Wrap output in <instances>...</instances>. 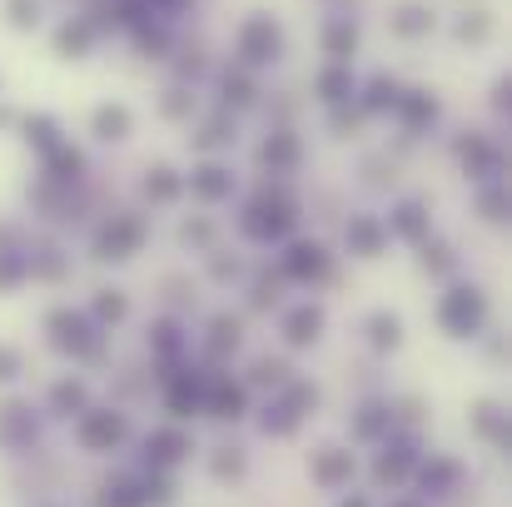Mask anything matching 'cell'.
<instances>
[{"mask_svg": "<svg viewBox=\"0 0 512 507\" xmlns=\"http://www.w3.org/2000/svg\"><path fill=\"white\" fill-rule=\"evenodd\" d=\"M244 408H249V393H244V383H229V378H209L204 383V413L209 418H244Z\"/></svg>", "mask_w": 512, "mask_h": 507, "instance_id": "9c48e42d", "label": "cell"}, {"mask_svg": "<svg viewBox=\"0 0 512 507\" xmlns=\"http://www.w3.org/2000/svg\"><path fill=\"white\" fill-rule=\"evenodd\" d=\"M95 314H100V319H110V324H115V319H125V314H130V299H125V294H115V289H110V294H100V299H95Z\"/></svg>", "mask_w": 512, "mask_h": 507, "instance_id": "8d00e7d4", "label": "cell"}, {"mask_svg": "<svg viewBox=\"0 0 512 507\" xmlns=\"http://www.w3.org/2000/svg\"><path fill=\"white\" fill-rule=\"evenodd\" d=\"M418 438H408V433H393V438H383V453L373 458V483H383V488H403L408 478H413V468H418Z\"/></svg>", "mask_w": 512, "mask_h": 507, "instance_id": "7a4b0ae2", "label": "cell"}, {"mask_svg": "<svg viewBox=\"0 0 512 507\" xmlns=\"http://www.w3.org/2000/svg\"><path fill=\"white\" fill-rule=\"evenodd\" d=\"M383 239H388V229H383V219H373V214H363V219L348 224V244H353L363 259H373V254L383 249Z\"/></svg>", "mask_w": 512, "mask_h": 507, "instance_id": "603a6c76", "label": "cell"}, {"mask_svg": "<svg viewBox=\"0 0 512 507\" xmlns=\"http://www.w3.org/2000/svg\"><path fill=\"white\" fill-rule=\"evenodd\" d=\"M5 20L15 30H35L40 25V0H5Z\"/></svg>", "mask_w": 512, "mask_h": 507, "instance_id": "e575fe53", "label": "cell"}, {"mask_svg": "<svg viewBox=\"0 0 512 507\" xmlns=\"http://www.w3.org/2000/svg\"><path fill=\"white\" fill-rule=\"evenodd\" d=\"M140 244H145V224L135 214H115L100 229V259H130Z\"/></svg>", "mask_w": 512, "mask_h": 507, "instance_id": "52a82bcc", "label": "cell"}, {"mask_svg": "<svg viewBox=\"0 0 512 507\" xmlns=\"http://www.w3.org/2000/svg\"><path fill=\"white\" fill-rule=\"evenodd\" d=\"M458 40H468V45H488V40H493V10H483V5L463 10V20H458Z\"/></svg>", "mask_w": 512, "mask_h": 507, "instance_id": "484cf974", "label": "cell"}, {"mask_svg": "<svg viewBox=\"0 0 512 507\" xmlns=\"http://www.w3.org/2000/svg\"><path fill=\"white\" fill-rule=\"evenodd\" d=\"M259 155H264L269 165L289 169V165H294V160H299V140H294L289 130H279V135H269V140H264V150H259Z\"/></svg>", "mask_w": 512, "mask_h": 507, "instance_id": "d6a6232c", "label": "cell"}, {"mask_svg": "<svg viewBox=\"0 0 512 507\" xmlns=\"http://www.w3.org/2000/svg\"><path fill=\"white\" fill-rule=\"evenodd\" d=\"M353 473H358V463H353L348 448H324V453H314V463H309V478H314V488H324V493L348 488Z\"/></svg>", "mask_w": 512, "mask_h": 507, "instance_id": "8992f818", "label": "cell"}, {"mask_svg": "<svg viewBox=\"0 0 512 507\" xmlns=\"http://www.w3.org/2000/svg\"><path fill=\"white\" fill-rule=\"evenodd\" d=\"M393 110H398V120H403L408 135H428V130L438 125V100H433L428 90H403Z\"/></svg>", "mask_w": 512, "mask_h": 507, "instance_id": "30bf717a", "label": "cell"}, {"mask_svg": "<svg viewBox=\"0 0 512 507\" xmlns=\"http://www.w3.org/2000/svg\"><path fill=\"white\" fill-rule=\"evenodd\" d=\"M189 110H194V105H189L184 90H165V100H160V115H165V120H189Z\"/></svg>", "mask_w": 512, "mask_h": 507, "instance_id": "f35d334b", "label": "cell"}, {"mask_svg": "<svg viewBox=\"0 0 512 507\" xmlns=\"http://www.w3.org/2000/svg\"><path fill=\"white\" fill-rule=\"evenodd\" d=\"M184 189L199 194V199H224L229 194V174L219 165H204V169H194V174H184Z\"/></svg>", "mask_w": 512, "mask_h": 507, "instance_id": "cb8c5ba5", "label": "cell"}, {"mask_svg": "<svg viewBox=\"0 0 512 507\" xmlns=\"http://www.w3.org/2000/svg\"><path fill=\"white\" fill-rule=\"evenodd\" d=\"M90 45H95V25H90V15H70V20L55 25V55H65V60H85Z\"/></svg>", "mask_w": 512, "mask_h": 507, "instance_id": "8fae6325", "label": "cell"}, {"mask_svg": "<svg viewBox=\"0 0 512 507\" xmlns=\"http://www.w3.org/2000/svg\"><path fill=\"white\" fill-rule=\"evenodd\" d=\"M383 229H393L398 239H408V244H418L423 234H428V219H423V209L418 204H403L398 214H388V224Z\"/></svg>", "mask_w": 512, "mask_h": 507, "instance_id": "4316f807", "label": "cell"}, {"mask_svg": "<svg viewBox=\"0 0 512 507\" xmlns=\"http://www.w3.org/2000/svg\"><path fill=\"white\" fill-rule=\"evenodd\" d=\"M90 130H95V140H125V135L135 130V115H130L125 105H95Z\"/></svg>", "mask_w": 512, "mask_h": 507, "instance_id": "e0dca14e", "label": "cell"}, {"mask_svg": "<svg viewBox=\"0 0 512 507\" xmlns=\"http://www.w3.org/2000/svg\"><path fill=\"white\" fill-rule=\"evenodd\" d=\"M314 85H319V95H324L329 105H348V100L358 95L353 70H348V65H339V60H329V65L319 70V80H314Z\"/></svg>", "mask_w": 512, "mask_h": 507, "instance_id": "9a60e30c", "label": "cell"}, {"mask_svg": "<svg viewBox=\"0 0 512 507\" xmlns=\"http://www.w3.org/2000/svg\"><path fill=\"white\" fill-rule=\"evenodd\" d=\"M30 443H35V418H30V408H25V403H5V408H0V448L20 453V448H30Z\"/></svg>", "mask_w": 512, "mask_h": 507, "instance_id": "7c38bea8", "label": "cell"}, {"mask_svg": "<svg viewBox=\"0 0 512 507\" xmlns=\"http://www.w3.org/2000/svg\"><path fill=\"white\" fill-rule=\"evenodd\" d=\"M100 507H145L140 478H110L105 493H100Z\"/></svg>", "mask_w": 512, "mask_h": 507, "instance_id": "f1b7e54d", "label": "cell"}, {"mask_svg": "<svg viewBox=\"0 0 512 507\" xmlns=\"http://www.w3.org/2000/svg\"><path fill=\"white\" fill-rule=\"evenodd\" d=\"M145 194H150L155 204H170V199H179V194H184V174L155 165V169H150V179H145Z\"/></svg>", "mask_w": 512, "mask_h": 507, "instance_id": "83f0119b", "label": "cell"}, {"mask_svg": "<svg viewBox=\"0 0 512 507\" xmlns=\"http://www.w3.org/2000/svg\"><path fill=\"white\" fill-rule=\"evenodd\" d=\"M418 488L428 493V498H443V493H458V478H463V463L458 458H448V453H428V463L418 458Z\"/></svg>", "mask_w": 512, "mask_h": 507, "instance_id": "ba28073f", "label": "cell"}, {"mask_svg": "<svg viewBox=\"0 0 512 507\" xmlns=\"http://www.w3.org/2000/svg\"><path fill=\"white\" fill-rule=\"evenodd\" d=\"M299 423H304V418H294L279 398H274V403L264 408V418H259V428H264L269 438H294V433H299Z\"/></svg>", "mask_w": 512, "mask_h": 507, "instance_id": "1f68e13d", "label": "cell"}, {"mask_svg": "<svg viewBox=\"0 0 512 507\" xmlns=\"http://www.w3.org/2000/svg\"><path fill=\"white\" fill-rule=\"evenodd\" d=\"M244 468H249V458H244L239 448H214V453H209V473H214L219 483H239Z\"/></svg>", "mask_w": 512, "mask_h": 507, "instance_id": "f546056e", "label": "cell"}, {"mask_svg": "<svg viewBox=\"0 0 512 507\" xmlns=\"http://www.w3.org/2000/svg\"><path fill=\"white\" fill-rule=\"evenodd\" d=\"M353 50H358V25H353L348 15H329V20H324V55L348 65Z\"/></svg>", "mask_w": 512, "mask_h": 507, "instance_id": "5bb4252c", "label": "cell"}, {"mask_svg": "<svg viewBox=\"0 0 512 507\" xmlns=\"http://www.w3.org/2000/svg\"><path fill=\"white\" fill-rule=\"evenodd\" d=\"M279 50H284V25L274 15H249L239 25V55H244V65H269V60H279Z\"/></svg>", "mask_w": 512, "mask_h": 507, "instance_id": "3957f363", "label": "cell"}, {"mask_svg": "<svg viewBox=\"0 0 512 507\" xmlns=\"http://www.w3.org/2000/svg\"><path fill=\"white\" fill-rule=\"evenodd\" d=\"M75 438H80L85 453H115L130 438V418L115 413V408H85L75 418Z\"/></svg>", "mask_w": 512, "mask_h": 507, "instance_id": "6da1fadb", "label": "cell"}, {"mask_svg": "<svg viewBox=\"0 0 512 507\" xmlns=\"http://www.w3.org/2000/svg\"><path fill=\"white\" fill-rule=\"evenodd\" d=\"M388 507H423L418 498H398V503H388Z\"/></svg>", "mask_w": 512, "mask_h": 507, "instance_id": "7bdbcfd3", "label": "cell"}, {"mask_svg": "<svg viewBox=\"0 0 512 507\" xmlns=\"http://www.w3.org/2000/svg\"><path fill=\"white\" fill-rule=\"evenodd\" d=\"M204 383L209 378H189V373H179L170 383V413L174 418H194V413H204Z\"/></svg>", "mask_w": 512, "mask_h": 507, "instance_id": "2e32d148", "label": "cell"}, {"mask_svg": "<svg viewBox=\"0 0 512 507\" xmlns=\"http://www.w3.org/2000/svg\"><path fill=\"white\" fill-rule=\"evenodd\" d=\"M30 279V259L25 254H0V289H15Z\"/></svg>", "mask_w": 512, "mask_h": 507, "instance_id": "d590c367", "label": "cell"}, {"mask_svg": "<svg viewBox=\"0 0 512 507\" xmlns=\"http://www.w3.org/2000/svg\"><path fill=\"white\" fill-rule=\"evenodd\" d=\"M388 30L403 35V40H418V35L433 30V10H428V5H398V10L388 15Z\"/></svg>", "mask_w": 512, "mask_h": 507, "instance_id": "7402d4cb", "label": "cell"}, {"mask_svg": "<svg viewBox=\"0 0 512 507\" xmlns=\"http://www.w3.org/2000/svg\"><path fill=\"white\" fill-rule=\"evenodd\" d=\"M259 100V85H254V75L249 70H239V65H229L224 70V105H254Z\"/></svg>", "mask_w": 512, "mask_h": 507, "instance_id": "d4e9b609", "label": "cell"}, {"mask_svg": "<svg viewBox=\"0 0 512 507\" xmlns=\"http://www.w3.org/2000/svg\"><path fill=\"white\" fill-rule=\"evenodd\" d=\"M284 378H289V368H284L279 358H259V363H254V383H269V388H279Z\"/></svg>", "mask_w": 512, "mask_h": 507, "instance_id": "74e56055", "label": "cell"}, {"mask_svg": "<svg viewBox=\"0 0 512 507\" xmlns=\"http://www.w3.org/2000/svg\"><path fill=\"white\" fill-rule=\"evenodd\" d=\"M324 329V309L319 304H299L289 319H284V338L294 343V348H304V343H314Z\"/></svg>", "mask_w": 512, "mask_h": 507, "instance_id": "d6986e66", "label": "cell"}, {"mask_svg": "<svg viewBox=\"0 0 512 507\" xmlns=\"http://www.w3.org/2000/svg\"><path fill=\"white\" fill-rule=\"evenodd\" d=\"M423 264H428V269H433L438 279H448V274L458 269V259H453L448 249H428V254H423Z\"/></svg>", "mask_w": 512, "mask_h": 507, "instance_id": "ab89813d", "label": "cell"}, {"mask_svg": "<svg viewBox=\"0 0 512 507\" xmlns=\"http://www.w3.org/2000/svg\"><path fill=\"white\" fill-rule=\"evenodd\" d=\"M368 338H373V348H398V343H403L398 314H373V319H368Z\"/></svg>", "mask_w": 512, "mask_h": 507, "instance_id": "836d02e7", "label": "cell"}, {"mask_svg": "<svg viewBox=\"0 0 512 507\" xmlns=\"http://www.w3.org/2000/svg\"><path fill=\"white\" fill-rule=\"evenodd\" d=\"M25 140H30L40 155H50V150H55L65 135H60V125H55L50 115H30V120H25Z\"/></svg>", "mask_w": 512, "mask_h": 507, "instance_id": "4dcf8cb0", "label": "cell"}, {"mask_svg": "<svg viewBox=\"0 0 512 507\" xmlns=\"http://www.w3.org/2000/svg\"><path fill=\"white\" fill-rule=\"evenodd\" d=\"M324 269H329L324 244H294L289 259H284V274H289V279H319Z\"/></svg>", "mask_w": 512, "mask_h": 507, "instance_id": "ac0fdd59", "label": "cell"}, {"mask_svg": "<svg viewBox=\"0 0 512 507\" xmlns=\"http://www.w3.org/2000/svg\"><path fill=\"white\" fill-rule=\"evenodd\" d=\"M85 408H90L85 378H55V383H50V413H55V418H80Z\"/></svg>", "mask_w": 512, "mask_h": 507, "instance_id": "4fadbf2b", "label": "cell"}, {"mask_svg": "<svg viewBox=\"0 0 512 507\" xmlns=\"http://www.w3.org/2000/svg\"><path fill=\"white\" fill-rule=\"evenodd\" d=\"M339 507H373V503H368V498H363V493H348V498H343Z\"/></svg>", "mask_w": 512, "mask_h": 507, "instance_id": "b9f144b4", "label": "cell"}, {"mask_svg": "<svg viewBox=\"0 0 512 507\" xmlns=\"http://www.w3.org/2000/svg\"><path fill=\"white\" fill-rule=\"evenodd\" d=\"M10 378H20V348L0 343V383H10Z\"/></svg>", "mask_w": 512, "mask_h": 507, "instance_id": "60d3db41", "label": "cell"}, {"mask_svg": "<svg viewBox=\"0 0 512 507\" xmlns=\"http://www.w3.org/2000/svg\"><path fill=\"white\" fill-rule=\"evenodd\" d=\"M398 95H403V90H398V80H393V75H373V80L363 85V95H353V100H358V110H363V115H378V110H393V105H398Z\"/></svg>", "mask_w": 512, "mask_h": 507, "instance_id": "ffe728a7", "label": "cell"}, {"mask_svg": "<svg viewBox=\"0 0 512 507\" xmlns=\"http://www.w3.org/2000/svg\"><path fill=\"white\" fill-rule=\"evenodd\" d=\"M473 433L483 443H493V448H508V413L498 403H478L473 408Z\"/></svg>", "mask_w": 512, "mask_h": 507, "instance_id": "44dd1931", "label": "cell"}, {"mask_svg": "<svg viewBox=\"0 0 512 507\" xmlns=\"http://www.w3.org/2000/svg\"><path fill=\"white\" fill-rule=\"evenodd\" d=\"M438 319H443V329H453L458 338H473L483 329V319H488V299L478 289H453L438 304Z\"/></svg>", "mask_w": 512, "mask_h": 507, "instance_id": "277c9868", "label": "cell"}, {"mask_svg": "<svg viewBox=\"0 0 512 507\" xmlns=\"http://www.w3.org/2000/svg\"><path fill=\"white\" fill-rule=\"evenodd\" d=\"M194 453V438L179 428H155L145 438V473H174L184 458Z\"/></svg>", "mask_w": 512, "mask_h": 507, "instance_id": "5b68a950", "label": "cell"}]
</instances>
